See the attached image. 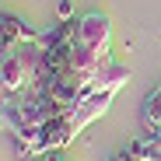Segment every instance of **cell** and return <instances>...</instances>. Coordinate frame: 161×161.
I'll return each mask as SVG.
<instances>
[{
	"label": "cell",
	"mask_w": 161,
	"mask_h": 161,
	"mask_svg": "<svg viewBox=\"0 0 161 161\" xmlns=\"http://www.w3.org/2000/svg\"><path fill=\"white\" fill-rule=\"evenodd\" d=\"M158 161H161V158H158Z\"/></svg>",
	"instance_id": "cell-10"
},
{
	"label": "cell",
	"mask_w": 161,
	"mask_h": 161,
	"mask_svg": "<svg viewBox=\"0 0 161 161\" xmlns=\"http://www.w3.org/2000/svg\"><path fill=\"white\" fill-rule=\"evenodd\" d=\"M39 67H42V46H39V39L21 42L18 49L7 53V56H0V91L4 95L32 91L35 77H39Z\"/></svg>",
	"instance_id": "cell-1"
},
{
	"label": "cell",
	"mask_w": 161,
	"mask_h": 161,
	"mask_svg": "<svg viewBox=\"0 0 161 161\" xmlns=\"http://www.w3.org/2000/svg\"><path fill=\"white\" fill-rule=\"evenodd\" d=\"M112 98H116V91H91V95H88L84 102H80L77 109L70 112V116H74V126H77V133L84 130L88 123H95L98 116H105V112H109Z\"/></svg>",
	"instance_id": "cell-5"
},
{
	"label": "cell",
	"mask_w": 161,
	"mask_h": 161,
	"mask_svg": "<svg viewBox=\"0 0 161 161\" xmlns=\"http://www.w3.org/2000/svg\"><path fill=\"white\" fill-rule=\"evenodd\" d=\"M70 11H74V4H70V0H60V4H56V14H60L63 21L70 18Z\"/></svg>",
	"instance_id": "cell-8"
},
{
	"label": "cell",
	"mask_w": 161,
	"mask_h": 161,
	"mask_svg": "<svg viewBox=\"0 0 161 161\" xmlns=\"http://www.w3.org/2000/svg\"><path fill=\"white\" fill-rule=\"evenodd\" d=\"M109 35H112L109 14L88 11V14L77 18V42H80V46H88V49H95V53H105V49H109Z\"/></svg>",
	"instance_id": "cell-2"
},
{
	"label": "cell",
	"mask_w": 161,
	"mask_h": 161,
	"mask_svg": "<svg viewBox=\"0 0 161 161\" xmlns=\"http://www.w3.org/2000/svg\"><path fill=\"white\" fill-rule=\"evenodd\" d=\"M109 161H137V158H133V154H130V147H126V151H119V154H112Z\"/></svg>",
	"instance_id": "cell-9"
},
{
	"label": "cell",
	"mask_w": 161,
	"mask_h": 161,
	"mask_svg": "<svg viewBox=\"0 0 161 161\" xmlns=\"http://www.w3.org/2000/svg\"><path fill=\"white\" fill-rule=\"evenodd\" d=\"M39 39V32H32L18 14H0V56H7L11 49H18L21 42Z\"/></svg>",
	"instance_id": "cell-4"
},
{
	"label": "cell",
	"mask_w": 161,
	"mask_h": 161,
	"mask_svg": "<svg viewBox=\"0 0 161 161\" xmlns=\"http://www.w3.org/2000/svg\"><path fill=\"white\" fill-rule=\"evenodd\" d=\"M130 154L137 158V161H158V158H161V147H158L151 137H140V140L130 144Z\"/></svg>",
	"instance_id": "cell-7"
},
{
	"label": "cell",
	"mask_w": 161,
	"mask_h": 161,
	"mask_svg": "<svg viewBox=\"0 0 161 161\" xmlns=\"http://www.w3.org/2000/svg\"><path fill=\"white\" fill-rule=\"evenodd\" d=\"M140 119H144L147 133H161V84L147 91V98L140 105Z\"/></svg>",
	"instance_id": "cell-6"
},
{
	"label": "cell",
	"mask_w": 161,
	"mask_h": 161,
	"mask_svg": "<svg viewBox=\"0 0 161 161\" xmlns=\"http://www.w3.org/2000/svg\"><path fill=\"white\" fill-rule=\"evenodd\" d=\"M126 80H130V67L116 63V56L105 49L102 56H98V67L88 77V91H119Z\"/></svg>",
	"instance_id": "cell-3"
}]
</instances>
